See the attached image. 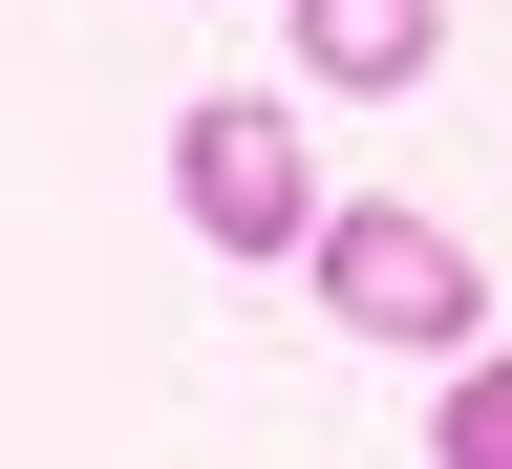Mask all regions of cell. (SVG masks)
I'll return each instance as SVG.
<instances>
[{"label":"cell","instance_id":"obj_3","mask_svg":"<svg viewBox=\"0 0 512 469\" xmlns=\"http://www.w3.org/2000/svg\"><path fill=\"white\" fill-rule=\"evenodd\" d=\"M427 43H448V0H299V64H320V86H427Z\"/></svg>","mask_w":512,"mask_h":469},{"label":"cell","instance_id":"obj_4","mask_svg":"<svg viewBox=\"0 0 512 469\" xmlns=\"http://www.w3.org/2000/svg\"><path fill=\"white\" fill-rule=\"evenodd\" d=\"M427 469H512V342L448 363V406H427Z\"/></svg>","mask_w":512,"mask_h":469},{"label":"cell","instance_id":"obj_1","mask_svg":"<svg viewBox=\"0 0 512 469\" xmlns=\"http://www.w3.org/2000/svg\"><path fill=\"white\" fill-rule=\"evenodd\" d=\"M320 320H342V342H406V363H470V342H491V278H470L448 214L342 192V214H320Z\"/></svg>","mask_w":512,"mask_h":469},{"label":"cell","instance_id":"obj_2","mask_svg":"<svg viewBox=\"0 0 512 469\" xmlns=\"http://www.w3.org/2000/svg\"><path fill=\"white\" fill-rule=\"evenodd\" d=\"M171 214L214 235V256H320V214H342V192H320V150H299V107H256V86H214L171 128Z\"/></svg>","mask_w":512,"mask_h":469}]
</instances>
